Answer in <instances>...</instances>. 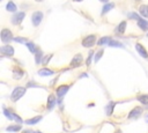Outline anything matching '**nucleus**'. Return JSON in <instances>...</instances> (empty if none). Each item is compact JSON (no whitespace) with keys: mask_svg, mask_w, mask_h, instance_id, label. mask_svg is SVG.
<instances>
[{"mask_svg":"<svg viewBox=\"0 0 148 133\" xmlns=\"http://www.w3.org/2000/svg\"><path fill=\"white\" fill-rule=\"evenodd\" d=\"M24 93H25V88H23V87H16L13 90L12 95H10V99L13 102H16V101H18L24 95Z\"/></svg>","mask_w":148,"mask_h":133,"instance_id":"obj_1","label":"nucleus"},{"mask_svg":"<svg viewBox=\"0 0 148 133\" xmlns=\"http://www.w3.org/2000/svg\"><path fill=\"white\" fill-rule=\"evenodd\" d=\"M0 36H1V40H2V43H9V42L13 39L12 31H10L9 29H2Z\"/></svg>","mask_w":148,"mask_h":133,"instance_id":"obj_2","label":"nucleus"},{"mask_svg":"<svg viewBox=\"0 0 148 133\" xmlns=\"http://www.w3.org/2000/svg\"><path fill=\"white\" fill-rule=\"evenodd\" d=\"M95 40H96V36H95V35H89V36H87L86 38H83L82 45H83L84 47H90V46H92V45L95 44Z\"/></svg>","mask_w":148,"mask_h":133,"instance_id":"obj_3","label":"nucleus"},{"mask_svg":"<svg viewBox=\"0 0 148 133\" xmlns=\"http://www.w3.org/2000/svg\"><path fill=\"white\" fill-rule=\"evenodd\" d=\"M42 19H43V13L42 12H35L34 14H32V16H31V21H32V24L34 25H39V23H40V21H42Z\"/></svg>","mask_w":148,"mask_h":133,"instance_id":"obj_4","label":"nucleus"},{"mask_svg":"<svg viewBox=\"0 0 148 133\" xmlns=\"http://www.w3.org/2000/svg\"><path fill=\"white\" fill-rule=\"evenodd\" d=\"M24 13L23 12H20V13H16V14H14L13 16H12V22H13V24H20L21 22H22V20L24 19Z\"/></svg>","mask_w":148,"mask_h":133,"instance_id":"obj_5","label":"nucleus"},{"mask_svg":"<svg viewBox=\"0 0 148 133\" xmlns=\"http://www.w3.org/2000/svg\"><path fill=\"white\" fill-rule=\"evenodd\" d=\"M0 51H1V53H2L3 56L12 57V56L14 54V49H13L10 45H5V46H2V47L0 49Z\"/></svg>","mask_w":148,"mask_h":133,"instance_id":"obj_6","label":"nucleus"},{"mask_svg":"<svg viewBox=\"0 0 148 133\" xmlns=\"http://www.w3.org/2000/svg\"><path fill=\"white\" fill-rule=\"evenodd\" d=\"M142 113V109L141 108H134L131 112H130V114H128V118H132V119H134V118H138L140 114Z\"/></svg>","mask_w":148,"mask_h":133,"instance_id":"obj_7","label":"nucleus"},{"mask_svg":"<svg viewBox=\"0 0 148 133\" xmlns=\"http://www.w3.org/2000/svg\"><path fill=\"white\" fill-rule=\"evenodd\" d=\"M135 49H136V51L139 52V54H140L141 57H143V58H148V53H147L146 49H145L141 44H136V45H135Z\"/></svg>","mask_w":148,"mask_h":133,"instance_id":"obj_8","label":"nucleus"},{"mask_svg":"<svg viewBox=\"0 0 148 133\" xmlns=\"http://www.w3.org/2000/svg\"><path fill=\"white\" fill-rule=\"evenodd\" d=\"M81 62H82V57H81V54H76V56L72 59L71 65H72L73 67H77V66L81 65Z\"/></svg>","mask_w":148,"mask_h":133,"instance_id":"obj_9","label":"nucleus"},{"mask_svg":"<svg viewBox=\"0 0 148 133\" xmlns=\"http://www.w3.org/2000/svg\"><path fill=\"white\" fill-rule=\"evenodd\" d=\"M68 89H69V87H68V86L62 84V86H60V87L57 89V95H58L59 97H62V96L68 91Z\"/></svg>","mask_w":148,"mask_h":133,"instance_id":"obj_10","label":"nucleus"},{"mask_svg":"<svg viewBox=\"0 0 148 133\" xmlns=\"http://www.w3.org/2000/svg\"><path fill=\"white\" fill-rule=\"evenodd\" d=\"M23 76V71L21 69V68H14V71H13V77L15 79V80H18V79H21Z\"/></svg>","mask_w":148,"mask_h":133,"instance_id":"obj_11","label":"nucleus"},{"mask_svg":"<svg viewBox=\"0 0 148 133\" xmlns=\"http://www.w3.org/2000/svg\"><path fill=\"white\" fill-rule=\"evenodd\" d=\"M54 105H56V96L54 95H50L49 98H47V109L51 110Z\"/></svg>","mask_w":148,"mask_h":133,"instance_id":"obj_12","label":"nucleus"},{"mask_svg":"<svg viewBox=\"0 0 148 133\" xmlns=\"http://www.w3.org/2000/svg\"><path fill=\"white\" fill-rule=\"evenodd\" d=\"M138 25L140 27V29H142V30H148V21H146V20H142V19H139L138 20Z\"/></svg>","mask_w":148,"mask_h":133,"instance_id":"obj_13","label":"nucleus"},{"mask_svg":"<svg viewBox=\"0 0 148 133\" xmlns=\"http://www.w3.org/2000/svg\"><path fill=\"white\" fill-rule=\"evenodd\" d=\"M38 74L40 76H49V75H52L53 74V71L49 69V68H42L38 71Z\"/></svg>","mask_w":148,"mask_h":133,"instance_id":"obj_14","label":"nucleus"},{"mask_svg":"<svg viewBox=\"0 0 148 133\" xmlns=\"http://www.w3.org/2000/svg\"><path fill=\"white\" fill-rule=\"evenodd\" d=\"M125 28H126V22L123 21V22H120V23L118 24V27H117V29H116V32H117V34H124Z\"/></svg>","mask_w":148,"mask_h":133,"instance_id":"obj_15","label":"nucleus"},{"mask_svg":"<svg viewBox=\"0 0 148 133\" xmlns=\"http://www.w3.org/2000/svg\"><path fill=\"white\" fill-rule=\"evenodd\" d=\"M40 119H42V116H37V117H34V118H31V119L25 120V124H28V125H35V124H37Z\"/></svg>","mask_w":148,"mask_h":133,"instance_id":"obj_16","label":"nucleus"},{"mask_svg":"<svg viewBox=\"0 0 148 133\" xmlns=\"http://www.w3.org/2000/svg\"><path fill=\"white\" fill-rule=\"evenodd\" d=\"M140 14L145 17H148V6L147 5H142L140 6Z\"/></svg>","mask_w":148,"mask_h":133,"instance_id":"obj_17","label":"nucleus"},{"mask_svg":"<svg viewBox=\"0 0 148 133\" xmlns=\"http://www.w3.org/2000/svg\"><path fill=\"white\" fill-rule=\"evenodd\" d=\"M111 40H112V39H111V37H102V38L98 40V43H97V44L102 46V45H104V44H109Z\"/></svg>","mask_w":148,"mask_h":133,"instance_id":"obj_18","label":"nucleus"},{"mask_svg":"<svg viewBox=\"0 0 148 133\" xmlns=\"http://www.w3.org/2000/svg\"><path fill=\"white\" fill-rule=\"evenodd\" d=\"M6 9H7L8 12H15V10H16V5H15L13 1H9V2L7 3V6H6Z\"/></svg>","mask_w":148,"mask_h":133,"instance_id":"obj_19","label":"nucleus"},{"mask_svg":"<svg viewBox=\"0 0 148 133\" xmlns=\"http://www.w3.org/2000/svg\"><path fill=\"white\" fill-rule=\"evenodd\" d=\"M42 57H43L42 51H40V50H37L36 56H35V61H36V64H40V62H42Z\"/></svg>","mask_w":148,"mask_h":133,"instance_id":"obj_20","label":"nucleus"},{"mask_svg":"<svg viewBox=\"0 0 148 133\" xmlns=\"http://www.w3.org/2000/svg\"><path fill=\"white\" fill-rule=\"evenodd\" d=\"M20 130H21L20 125H12V126H8L6 128V131H8V132H18Z\"/></svg>","mask_w":148,"mask_h":133,"instance_id":"obj_21","label":"nucleus"},{"mask_svg":"<svg viewBox=\"0 0 148 133\" xmlns=\"http://www.w3.org/2000/svg\"><path fill=\"white\" fill-rule=\"evenodd\" d=\"M25 45L28 46V49L30 50V52H31V53H35V52H37V50H36V46H35V44H34L32 42H27V43H25Z\"/></svg>","mask_w":148,"mask_h":133,"instance_id":"obj_22","label":"nucleus"},{"mask_svg":"<svg viewBox=\"0 0 148 133\" xmlns=\"http://www.w3.org/2000/svg\"><path fill=\"white\" fill-rule=\"evenodd\" d=\"M113 6H114V3H112V2H111V3H106V5L103 7V9H102V14H105L106 12H109L110 9H112Z\"/></svg>","mask_w":148,"mask_h":133,"instance_id":"obj_23","label":"nucleus"},{"mask_svg":"<svg viewBox=\"0 0 148 133\" xmlns=\"http://www.w3.org/2000/svg\"><path fill=\"white\" fill-rule=\"evenodd\" d=\"M113 108H114V103H113V102H110V103L108 104V106H106V114H108V116H110V114L112 113Z\"/></svg>","mask_w":148,"mask_h":133,"instance_id":"obj_24","label":"nucleus"},{"mask_svg":"<svg viewBox=\"0 0 148 133\" xmlns=\"http://www.w3.org/2000/svg\"><path fill=\"white\" fill-rule=\"evenodd\" d=\"M138 99H139V102H141L142 104H148V95H140L139 97H138Z\"/></svg>","mask_w":148,"mask_h":133,"instance_id":"obj_25","label":"nucleus"},{"mask_svg":"<svg viewBox=\"0 0 148 133\" xmlns=\"http://www.w3.org/2000/svg\"><path fill=\"white\" fill-rule=\"evenodd\" d=\"M3 113H5V116H6L8 119H14V114H15V113L9 112L7 109H3Z\"/></svg>","mask_w":148,"mask_h":133,"instance_id":"obj_26","label":"nucleus"},{"mask_svg":"<svg viewBox=\"0 0 148 133\" xmlns=\"http://www.w3.org/2000/svg\"><path fill=\"white\" fill-rule=\"evenodd\" d=\"M109 45H110V46H116V47H124V45H123L121 43L116 42V40H111V42L109 43Z\"/></svg>","mask_w":148,"mask_h":133,"instance_id":"obj_27","label":"nucleus"},{"mask_svg":"<svg viewBox=\"0 0 148 133\" xmlns=\"http://www.w3.org/2000/svg\"><path fill=\"white\" fill-rule=\"evenodd\" d=\"M14 40L17 42V43H27V42H28V40H27L25 38H23V37H15Z\"/></svg>","mask_w":148,"mask_h":133,"instance_id":"obj_28","label":"nucleus"},{"mask_svg":"<svg viewBox=\"0 0 148 133\" xmlns=\"http://www.w3.org/2000/svg\"><path fill=\"white\" fill-rule=\"evenodd\" d=\"M52 58V54H49L47 57H45L43 60H42V64L43 65H46V64H49V61H50V59Z\"/></svg>","mask_w":148,"mask_h":133,"instance_id":"obj_29","label":"nucleus"},{"mask_svg":"<svg viewBox=\"0 0 148 133\" xmlns=\"http://www.w3.org/2000/svg\"><path fill=\"white\" fill-rule=\"evenodd\" d=\"M92 54H94V52H92V51H90V52H89V56H88V59H87V62H86V64H87V66H89V65L91 64V58H92Z\"/></svg>","mask_w":148,"mask_h":133,"instance_id":"obj_30","label":"nucleus"},{"mask_svg":"<svg viewBox=\"0 0 148 133\" xmlns=\"http://www.w3.org/2000/svg\"><path fill=\"white\" fill-rule=\"evenodd\" d=\"M102 56H103V50H101V51L97 52V54H96V57H95V62H97Z\"/></svg>","mask_w":148,"mask_h":133,"instance_id":"obj_31","label":"nucleus"},{"mask_svg":"<svg viewBox=\"0 0 148 133\" xmlns=\"http://www.w3.org/2000/svg\"><path fill=\"white\" fill-rule=\"evenodd\" d=\"M128 17H130V19H134V20H136V21L140 19V17L138 16V14H135V13H130V14H128Z\"/></svg>","mask_w":148,"mask_h":133,"instance_id":"obj_32","label":"nucleus"},{"mask_svg":"<svg viewBox=\"0 0 148 133\" xmlns=\"http://www.w3.org/2000/svg\"><path fill=\"white\" fill-rule=\"evenodd\" d=\"M23 133H31V132H29V131H24Z\"/></svg>","mask_w":148,"mask_h":133,"instance_id":"obj_33","label":"nucleus"},{"mask_svg":"<svg viewBox=\"0 0 148 133\" xmlns=\"http://www.w3.org/2000/svg\"><path fill=\"white\" fill-rule=\"evenodd\" d=\"M146 120H147V121H148V116H147V117H146Z\"/></svg>","mask_w":148,"mask_h":133,"instance_id":"obj_34","label":"nucleus"},{"mask_svg":"<svg viewBox=\"0 0 148 133\" xmlns=\"http://www.w3.org/2000/svg\"><path fill=\"white\" fill-rule=\"evenodd\" d=\"M73 1H82V0H73Z\"/></svg>","mask_w":148,"mask_h":133,"instance_id":"obj_35","label":"nucleus"},{"mask_svg":"<svg viewBox=\"0 0 148 133\" xmlns=\"http://www.w3.org/2000/svg\"><path fill=\"white\" fill-rule=\"evenodd\" d=\"M35 133H40V132H38V131H37V132H35Z\"/></svg>","mask_w":148,"mask_h":133,"instance_id":"obj_36","label":"nucleus"},{"mask_svg":"<svg viewBox=\"0 0 148 133\" xmlns=\"http://www.w3.org/2000/svg\"><path fill=\"white\" fill-rule=\"evenodd\" d=\"M36 1H43V0H36Z\"/></svg>","mask_w":148,"mask_h":133,"instance_id":"obj_37","label":"nucleus"},{"mask_svg":"<svg viewBox=\"0 0 148 133\" xmlns=\"http://www.w3.org/2000/svg\"><path fill=\"white\" fill-rule=\"evenodd\" d=\"M101 1H106V0H101Z\"/></svg>","mask_w":148,"mask_h":133,"instance_id":"obj_38","label":"nucleus"},{"mask_svg":"<svg viewBox=\"0 0 148 133\" xmlns=\"http://www.w3.org/2000/svg\"><path fill=\"white\" fill-rule=\"evenodd\" d=\"M116 133H120V132H116Z\"/></svg>","mask_w":148,"mask_h":133,"instance_id":"obj_39","label":"nucleus"}]
</instances>
